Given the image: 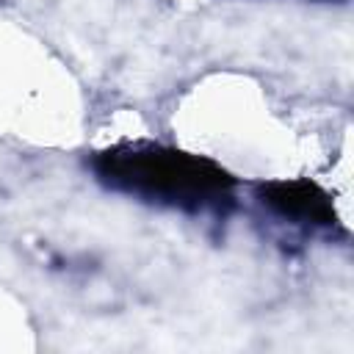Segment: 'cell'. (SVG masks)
Wrapping results in <instances>:
<instances>
[{
    "label": "cell",
    "instance_id": "obj_1",
    "mask_svg": "<svg viewBox=\"0 0 354 354\" xmlns=\"http://www.w3.org/2000/svg\"><path fill=\"white\" fill-rule=\"evenodd\" d=\"M100 185L149 207L185 216H227L235 207V177L205 155L177 147L133 141L91 158Z\"/></svg>",
    "mask_w": 354,
    "mask_h": 354
},
{
    "label": "cell",
    "instance_id": "obj_2",
    "mask_svg": "<svg viewBox=\"0 0 354 354\" xmlns=\"http://www.w3.org/2000/svg\"><path fill=\"white\" fill-rule=\"evenodd\" d=\"M254 196L271 216L293 227H301V230L337 227L332 196L310 180H268L257 185Z\"/></svg>",
    "mask_w": 354,
    "mask_h": 354
}]
</instances>
